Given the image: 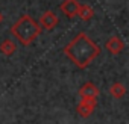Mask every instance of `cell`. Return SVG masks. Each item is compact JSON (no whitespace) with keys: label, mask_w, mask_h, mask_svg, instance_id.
<instances>
[{"label":"cell","mask_w":129,"mask_h":124,"mask_svg":"<svg viewBox=\"0 0 129 124\" xmlns=\"http://www.w3.org/2000/svg\"><path fill=\"white\" fill-rule=\"evenodd\" d=\"M64 54H66L78 68L84 70L100 54V47L85 32H79L66 47H64Z\"/></svg>","instance_id":"6da1fadb"},{"label":"cell","mask_w":129,"mask_h":124,"mask_svg":"<svg viewBox=\"0 0 129 124\" xmlns=\"http://www.w3.org/2000/svg\"><path fill=\"white\" fill-rule=\"evenodd\" d=\"M41 32H43V29L29 14L20 15V18L11 26V35L24 47L30 45L40 36Z\"/></svg>","instance_id":"7a4b0ae2"},{"label":"cell","mask_w":129,"mask_h":124,"mask_svg":"<svg viewBox=\"0 0 129 124\" xmlns=\"http://www.w3.org/2000/svg\"><path fill=\"white\" fill-rule=\"evenodd\" d=\"M99 94H100L99 88L94 83H91V82H87V83H84L79 88V97H81V100H97Z\"/></svg>","instance_id":"3957f363"},{"label":"cell","mask_w":129,"mask_h":124,"mask_svg":"<svg viewBox=\"0 0 129 124\" xmlns=\"http://www.w3.org/2000/svg\"><path fill=\"white\" fill-rule=\"evenodd\" d=\"M58 23H59V18H58L56 14H53L52 11H46V12L40 17V21H38L40 27H41V29H46V30L55 29V27L58 26Z\"/></svg>","instance_id":"277c9868"},{"label":"cell","mask_w":129,"mask_h":124,"mask_svg":"<svg viewBox=\"0 0 129 124\" xmlns=\"http://www.w3.org/2000/svg\"><path fill=\"white\" fill-rule=\"evenodd\" d=\"M96 106H97V100H81L76 106V112L82 118H88L94 112Z\"/></svg>","instance_id":"5b68a950"},{"label":"cell","mask_w":129,"mask_h":124,"mask_svg":"<svg viewBox=\"0 0 129 124\" xmlns=\"http://www.w3.org/2000/svg\"><path fill=\"white\" fill-rule=\"evenodd\" d=\"M59 9L62 11V14L66 15V17L73 18V17H76V14H78L79 2H78V0H64V2L59 5Z\"/></svg>","instance_id":"8992f818"},{"label":"cell","mask_w":129,"mask_h":124,"mask_svg":"<svg viewBox=\"0 0 129 124\" xmlns=\"http://www.w3.org/2000/svg\"><path fill=\"white\" fill-rule=\"evenodd\" d=\"M106 50H108L109 53H112V54H120V53L124 50V41H123L120 36L114 35V36H111V38L106 41Z\"/></svg>","instance_id":"52a82bcc"},{"label":"cell","mask_w":129,"mask_h":124,"mask_svg":"<svg viewBox=\"0 0 129 124\" xmlns=\"http://www.w3.org/2000/svg\"><path fill=\"white\" fill-rule=\"evenodd\" d=\"M109 94L112 95V98L115 100H120L126 95V86L120 82H114L111 86H109Z\"/></svg>","instance_id":"ba28073f"},{"label":"cell","mask_w":129,"mask_h":124,"mask_svg":"<svg viewBox=\"0 0 129 124\" xmlns=\"http://www.w3.org/2000/svg\"><path fill=\"white\" fill-rule=\"evenodd\" d=\"M82 21H88L94 17V9L90 6V5H79V9H78V14H76Z\"/></svg>","instance_id":"9c48e42d"},{"label":"cell","mask_w":129,"mask_h":124,"mask_svg":"<svg viewBox=\"0 0 129 124\" xmlns=\"http://www.w3.org/2000/svg\"><path fill=\"white\" fill-rule=\"evenodd\" d=\"M17 50V45L12 39H5L2 44H0V51H2L5 56H12Z\"/></svg>","instance_id":"30bf717a"},{"label":"cell","mask_w":129,"mask_h":124,"mask_svg":"<svg viewBox=\"0 0 129 124\" xmlns=\"http://www.w3.org/2000/svg\"><path fill=\"white\" fill-rule=\"evenodd\" d=\"M3 23V14H2V11H0V24Z\"/></svg>","instance_id":"8fae6325"}]
</instances>
